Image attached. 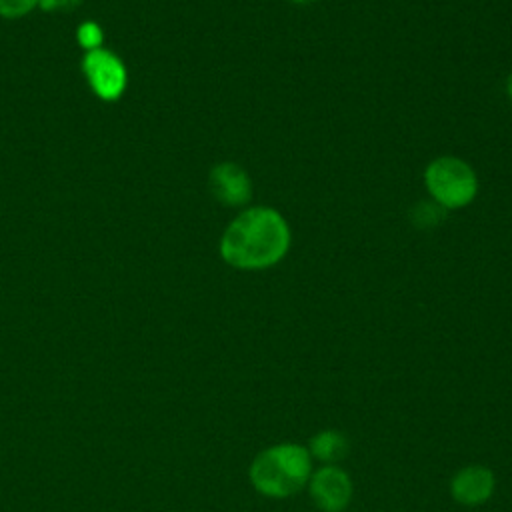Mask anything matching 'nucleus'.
<instances>
[{"label":"nucleus","mask_w":512,"mask_h":512,"mask_svg":"<svg viewBox=\"0 0 512 512\" xmlns=\"http://www.w3.org/2000/svg\"><path fill=\"white\" fill-rule=\"evenodd\" d=\"M82 72L90 90L104 102H116L126 92L128 70L124 62L104 46L84 54Z\"/></svg>","instance_id":"20e7f679"},{"label":"nucleus","mask_w":512,"mask_h":512,"mask_svg":"<svg viewBox=\"0 0 512 512\" xmlns=\"http://www.w3.org/2000/svg\"><path fill=\"white\" fill-rule=\"evenodd\" d=\"M82 0H38V8L44 12H72Z\"/></svg>","instance_id":"9b49d317"},{"label":"nucleus","mask_w":512,"mask_h":512,"mask_svg":"<svg viewBox=\"0 0 512 512\" xmlns=\"http://www.w3.org/2000/svg\"><path fill=\"white\" fill-rule=\"evenodd\" d=\"M310 456L326 464H336L348 454V440L338 430H320L308 442Z\"/></svg>","instance_id":"6e6552de"},{"label":"nucleus","mask_w":512,"mask_h":512,"mask_svg":"<svg viewBox=\"0 0 512 512\" xmlns=\"http://www.w3.org/2000/svg\"><path fill=\"white\" fill-rule=\"evenodd\" d=\"M292 4H298V6H308V4H314L318 0H290Z\"/></svg>","instance_id":"ddd939ff"},{"label":"nucleus","mask_w":512,"mask_h":512,"mask_svg":"<svg viewBox=\"0 0 512 512\" xmlns=\"http://www.w3.org/2000/svg\"><path fill=\"white\" fill-rule=\"evenodd\" d=\"M208 186L212 196L230 208H238L252 198V180L248 172L236 162H218L210 168Z\"/></svg>","instance_id":"423d86ee"},{"label":"nucleus","mask_w":512,"mask_h":512,"mask_svg":"<svg viewBox=\"0 0 512 512\" xmlns=\"http://www.w3.org/2000/svg\"><path fill=\"white\" fill-rule=\"evenodd\" d=\"M504 88H506V94H508V98L512 100V72L508 74V78H506V84H504Z\"/></svg>","instance_id":"f8f14e48"},{"label":"nucleus","mask_w":512,"mask_h":512,"mask_svg":"<svg viewBox=\"0 0 512 512\" xmlns=\"http://www.w3.org/2000/svg\"><path fill=\"white\" fill-rule=\"evenodd\" d=\"M76 40H78V46H82L86 52L90 50H96V48H102V42H104V32L100 28V24L92 22V20H86L78 26L76 30Z\"/></svg>","instance_id":"1a4fd4ad"},{"label":"nucleus","mask_w":512,"mask_h":512,"mask_svg":"<svg viewBox=\"0 0 512 512\" xmlns=\"http://www.w3.org/2000/svg\"><path fill=\"white\" fill-rule=\"evenodd\" d=\"M292 244L288 220L272 206H250L224 228L220 258L236 270H266L280 264Z\"/></svg>","instance_id":"f257e3e1"},{"label":"nucleus","mask_w":512,"mask_h":512,"mask_svg":"<svg viewBox=\"0 0 512 512\" xmlns=\"http://www.w3.org/2000/svg\"><path fill=\"white\" fill-rule=\"evenodd\" d=\"M428 196L444 210H460L474 202L478 176L474 168L458 156H438L424 168Z\"/></svg>","instance_id":"7ed1b4c3"},{"label":"nucleus","mask_w":512,"mask_h":512,"mask_svg":"<svg viewBox=\"0 0 512 512\" xmlns=\"http://www.w3.org/2000/svg\"><path fill=\"white\" fill-rule=\"evenodd\" d=\"M312 474L308 448L292 442L274 444L256 454L248 476L252 486L268 498H288L300 492Z\"/></svg>","instance_id":"f03ea898"},{"label":"nucleus","mask_w":512,"mask_h":512,"mask_svg":"<svg viewBox=\"0 0 512 512\" xmlns=\"http://www.w3.org/2000/svg\"><path fill=\"white\" fill-rule=\"evenodd\" d=\"M494 472L482 464H470L460 468L450 480V494L464 506H476L486 502L494 492Z\"/></svg>","instance_id":"0eeeda50"},{"label":"nucleus","mask_w":512,"mask_h":512,"mask_svg":"<svg viewBox=\"0 0 512 512\" xmlns=\"http://www.w3.org/2000/svg\"><path fill=\"white\" fill-rule=\"evenodd\" d=\"M38 6V0H0V16L8 20L22 18Z\"/></svg>","instance_id":"9d476101"},{"label":"nucleus","mask_w":512,"mask_h":512,"mask_svg":"<svg viewBox=\"0 0 512 512\" xmlns=\"http://www.w3.org/2000/svg\"><path fill=\"white\" fill-rule=\"evenodd\" d=\"M308 490L312 502L322 512H342L352 500L350 476L334 464H326L310 474Z\"/></svg>","instance_id":"39448f33"}]
</instances>
